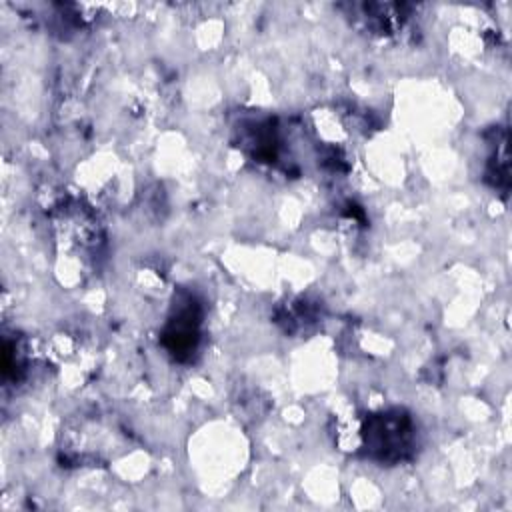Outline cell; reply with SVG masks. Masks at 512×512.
<instances>
[{
	"instance_id": "cell-1",
	"label": "cell",
	"mask_w": 512,
	"mask_h": 512,
	"mask_svg": "<svg viewBox=\"0 0 512 512\" xmlns=\"http://www.w3.org/2000/svg\"><path fill=\"white\" fill-rule=\"evenodd\" d=\"M370 454L378 460H402L412 446V422L400 410L372 416L364 428Z\"/></svg>"
},
{
	"instance_id": "cell-2",
	"label": "cell",
	"mask_w": 512,
	"mask_h": 512,
	"mask_svg": "<svg viewBox=\"0 0 512 512\" xmlns=\"http://www.w3.org/2000/svg\"><path fill=\"white\" fill-rule=\"evenodd\" d=\"M198 324H200V312L196 302L190 296H186L184 302L178 300V304L174 306V314L170 316L164 330V342L176 358H182L184 354H190L196 350Z\"/></svg>"
}]
</instances>
